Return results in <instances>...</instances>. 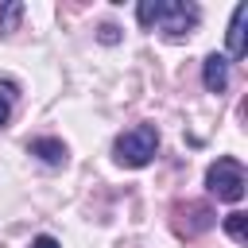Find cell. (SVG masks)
<instances>
[{
  "label": "cell",
  "instance_id": "8fae6325",
  "mask_svg": "<svg viewBox=\"0 0 248 248\" xmlns=\"http://www.w3.org/2000/svg\"><path fill=\"white\" fill-rule=\"evenodd\" d=\"M31 248H62V244H58L54 236H46V232H43V236H35V240H31Z\"/></svg>",
  "mask_w": 248,
  "mask_h": 248
},
{
  "label": "cell",
  "instance_id": "3957f363",
  "mask_svg": "<svg viewBox=\"0 0 248 248\" xmlns=\"http://www.w3.org/2000/svg\"><path fill=\"white\" fill-rule=\"evenodd\" d=\"M205 186L217 202H240L244 190H248V174H244V163L232 159V155H217L205 170Z\"/></svg>",
  "mask_w": 248,
  "mask_h": 248
},
{
  "label": "cell",
  "instance_id": "30bf717a",
  "mask_svg": "<svg viewBox=\"0 0 248 248\" xmlns=\"http://www.w3.org/2000/svg\"><path fill=\"white\" fill-rule=\"evenodd\" d=\"M97 39H101V43H105V46H112V43H120V27H112V23H105V27H101V35H97Z\"/></svg>",
  "mask_w": 248,
  "mask_h": 248
},
{
  "label": "cell",
  "instance_id": "7a4b0ae2",
  "mask_svg": "<svg viewBox=\"0 0 248 248\" xmlns=\"http://www.w3.org/2000/svg\"><path fill=\"white\" fill-rule=\"evenodd\" d=\"M155 151H159V128L155 124H132L128 132H120L112 140V159L120 167H132V170L147 167L155 159Z\"/></svg>",
  "mask_w": 248,
  "mask_h": 248
},
{
  "label": "cell",
  "instance_id": "6da1fadb",
  "mask_svg": "<svg viewBox=\"0 0 248 248\" xmlns=\"http://www.w3.org/2000/svg\"><path fill=\"white\" fill-rule=\"evenodd\" d=\"M136 19L140 27H159L167 39H182L202 23V8L198 4H182V0H140L136 4Z\"/></svg>",
  "mask_w": 248,
  "mask_h": 248
},
{
  "label": "cell",
  "instance_id": "5b68a950",
  "mask_svg": "<svg viewBox=\"0 0 248 248\" xmlns=\"http://www.w3.org/2000/svg\"><path fill=\"white\" fill-rule=\"evenodd\" d=\"M244 27H248V4H236L232 8V19H229V62L232 58H244V50H248V43H244Z\"/></svg>",
  "mask_w": 248,
  "mask_h": 248
},
{
  "label": "cell",
  "instance_id": "52a82bcc",
  "mask_svg": "<svg viewBox=\"0 0 248 248\" xmlns=\"http://www.w3.org/2000/svg\"><path fill=\"white\" fill-rule=\"evenodd\" d=\"M16 97H19V85L12 81V78H4L0 81V128L12 120V108H16Z\"/></svg>",
  "mask_w": 248,
  "mask_h": 248
},
{
  "label": "cell",
  "instance_id": "ba28073f",
  "mask_svg": "<svg viewBox=\"0 0 248 248\" xmlns=\"http://www.w3.org/2000/svg\"><path fill=\"white\" fill-rule=\"evenodd\" d=\"M225 232L236 240V244H244L248 240V213H240V209H232L229 217H225Z\"/></svg>",
  "mask_w": 248,
  "mask_h": 248
},
{
  "label": "cell",
  "instance_id": "9c48e42d",
  "mask_svg": "<svg viewBox=\"0 0 248 248\" xmlns=\"http://www.w3.org/2000/svg\"><path fill=\"white\" fill-rule=\"evenodd\" d=\"M19 16H23V4H19V0H8V4L0 8V31H16Z\"/></svg>",
  "mask_w": 248,
  "mask_h": 248
},
{
  "label": "cell",
  "instance_id": "277c9868",
  "mask_svg": "<svg viewBox=\"0 0 248 248\" xmlns=\"http://www.w3.org/2000/svg\"><path fill=\"white\" fill-rule=\"evenodd\" d=\"M202 81H205V89L209 93H225L229 89V58L225 54H205V62H202Z\"/></svg>",
  "mask_w": 248,
  "mask_h": 248
},
{
  "label": "cell",
  "instance_id": "8992f818",
  "mask_svg": "<svg viewBox=\"0 0 248 248\" xmlns=\"http://www.w3.org/2000/svg\"><path fill=\"white\" fill-rule=\"evenodd\" d=\"M27 155L43 159L46 167H62L70 151H66V143H62V140H54V136H39V140H31V143H27Z\"/></svg>",
  "mask_w": 248,
  "mask_h": 248
}]
</instances>
